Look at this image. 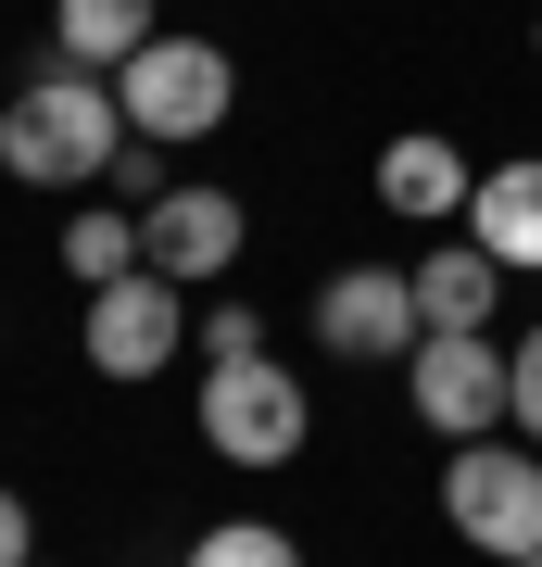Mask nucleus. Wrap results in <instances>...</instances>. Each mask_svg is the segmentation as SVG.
I'll return each mask as SVG.
<instances>
[{
    "mask_svg": "<svg viewBox=\"0 0 542 567\" xmlns=\"http://www.w3.org/2000/svg\"><path fill=\"white\" fill-rule=\"evenodd\" d=\"M190 567H303V543H290L278 517H215L190 543Z\"/></svg>",
    "mask_w": 542,
    "mask_h": 567,
    "instance_id": "nucleus-14",
    "label": "nucleus"
},
{
    "mask_svg": "<svg viewBox=\"0 0 542 567\" xmlns=\"http://www.w3.org/2000/svg\"><path fill=\"white\" fill-rule=\"evenodd\" d=\"M467 240H480L504 278H542V152H504L480 189H467Z\"/></svg>",
    "mask_w": 542,
    "mask_h": 567,
    "instance_id": "nucleus-9",
    "label": "nucleus"
},
{
    "mask_svg": "<svg viewBox=\"0 0 542 567\" xmlns=\"http://www.w3.org/2000/svg\"><path fill=\"white\" fill-rule=\"evenodd\" d=\"M403 391H417V416L442 429V442H492L504 429V341L492 328H429V341L403 353Z\"/></svg>",
    "mask_w": 542,
    "mask_h": 567,
    "instance_id": "nucleus-6",
    "label": "nucleus"
},
{
    "mask_svg": "<svg viewBox=\"0 0 542 567\" xmlns=\"http://www.w3.org/2000/svg\"><path fill=\"white\" fill-rule=\"evenodd\" d=\"M518 567H542V555H518Z\"/></svg>",
    "mask_w": 542,
    "mask_h": 567,
    "instance_id": "nucleus-20",
    "label": "nucleus"
},
{
    "mask_svg": "<svg viewBox=\"0 0 542 567\" xmlns=\"http://www.w3.org/2000/svg\"><path fill=\"white\" fill-rule=\"evenodd\" d=\"M0 567H39V517H25V492H0Z\"/></svg>",
    "mask_w": 542,
    "mask_h": 567,
    "instance_id": "nucleus-18",
    "label": "nucleus"
},
{
    "mask_svg": "<svg viewBox=\"0 0 542 567\" xmlns=\"http://www.w3.org/2000/svg\"><path fill=\"white\" fill-rule=\"evenodd\" d=\"M114 152H126L114 76H89V63H63V51L0 102V177H25V189H101Z\"/></svg>",
    "mask_w": 542,
    "mask_h": 567,
    "instance_id": "nucleus-1",
    "label": "nucleus"
},
{
    "mask_svg": "<svg viewBox=\"0 0 542 567\" xmlns=\"http://www.w3.org/2000/svg\"><path fill=\"white\" fill-rule=\"evenodd\" d=\"M467 189H480V164H467L454 140H429V126H403V140L379 152V203H391V215H417V227L467 215Z\"/></svg>",
    "mask_w": 542,
    "mask_h": 567,
    "instance_id": "nucleus-10",
    "label": "nucleus"
},
{
    "mask_svg": "<svg viewBox=\"0 0 542 567\" xmlns=\"http://www.w3.org/2000/svg\"><path fill=\"white\" fill-rule=\"evenodd\" d=\"M303 442H316V391H303L278 353L202 365V454H227V466H290Z\"/></svg>",
    "mask_w": 542,
    "mask_h": 567,
    "instance_id": "nucleus-4",
    "label": "nucleus"
},
{
    "mask_svg": "<svg viewBox=\"0 0 542 567\" xmlns=\"http://www.w3.org/2000/svg\"><path fill=\"white\" fill-rule=\"evenodd\" d=\"M403 278H417V316L429 328H492V303H504V265L480 240H442L429 265H403Z\"/></svg>",
    "mask_w": 542,
    "mask_h": 567,
    "instance_id": "nucleus-12",
    "label": "nucleus"
},
{
    "mask_svg": "<svg viewBox=\"0 0 542 567\" xmlns=\"http://www.w3.org/2000/svg\"><path fill=\"white\" fill-rule=\"evenodd\" d=\"M316 341L341 353V365H403V353L429 341L417 278H403V265H341V278L316 290Z\"/></svg>",
    "mask_w": 542,
    "mask_h": 567,
    "instance_id": "nucleus-7",
    "label": "nucleus"
},
{
    "mask_svg": "<svg viewBox=\"0 0 542 567\" xmlns=\"http://www.w3.org/2000/svg\"><path fill=\"white\" fill-rule=\"evenodd\" d=\"M114 102H126V140H164V152H190V140H215L227 102H241V63H227L215 39H164L140 63H114Z\"/></svg>",
    "mask_w": 542,
    "mask_h": 567,
    "instance_id": "nucleus-2",
    "label": "nucleus"
},
{
    "mask_svg": "<svg viewBox=\"0 0 542 567\" xmlns=\"http://www.w3.org/2000/svg\"><path fill=\"white\" fill-rule=\"evenodd\" d=\"M114 189H126V215L164 203V189H177V177H164V140H126V152H114Z\"/></svg>",
    "mask_w": 542,
    "mask_h": 567,
    "instance_id": "nucleus-17",
    "label": "nucleus"
},
{
    "mask_svg": "<svg viewBox=\"0 0 542 567\" xmlns=\"http://www.w3.org/2000/svg\"><path fill=\"white\" fill-rule=\"evenodd\" d=\"M504 429H530V442H542V316L518 328V353H504Z\"/></svg>",
    "mask_w": 542,
    "mask_h": 567,
    "instance_id": "nucleus-15",
    "label": "nucleus"
},
{
    "mask_svg": "<svg viewBox=\"0 0 542 567\" xmlns=\"http://www.w3.org/2000/svg\"><path fill=\"white\" fill-rule=\"evenodd\" d=\"M152 39H164V13H152V0H51V51H63V63H89V76L140 63Z\"/></svg>",
    "mask_w": 542,
    "mask_h": 567,
    "instance_id": "nucleus-11",
    "label": "nucleus"
},
{
    "mask_svg": "<svg viewBox=\"0 0 542 567\" xmlns=\"http://www.w3.org/2000/svg\"><path fill=\"white\" fill-rule=\"evenodd\" d=\"M442 529L467 555H492V567H518V555H542V454L530 442H454V466H442Z\"/></svg>",
    "mask_w": 542,
    "mask_h": 567,
    "instance_id": "nucleus-3",
    "label": "nucleus"
},
{
    "mask_svg": "<svg viewBox=\"0 0 542 567\" xmlns=\"http://www.w3.org/2000/svg\"><path fill=\"white\" fill-rule=\"evenodd\" d=\"M76 341H89V365L101 379H164V365L190 353V290L177 278H101L89 290V316H76Z\"/></svg>",
    "mask_w": 542,
    "mask_h": 567,
    "instance_id": "nucleus-5",
    "label": "nucleus"
},
{
    "mask_svg": "<svg viewBox=\"0 0 542 567\" xmlns=\"http://www.w3.org/2000/svg\"><path fill=\"white\" fill-rule=\"evenodd\" d=\"M39 567H51V555H39Z\"/></svg>",
    "mask_w": 542,
    "mask_h": 567,
    "instance_id": "nucleus-21",
    "label": "nucleus"
},
{
    "mask_svg": "<svg viewBox=\"0 0 542 567\" xmlns=\"http://www.w3.org/2000/svg\"><path fill=\"white\" fill-rule=\"evenodd\" d=\"M530 51H542V25H530Z\"/></svg>",
    "mask_w": 542,
    "mask_h": 567,
    "instance_id": "nucleus-19",
    "label": "nucleus"
},
{
    "mask_svg": "<svg viewBox=\"0 0 542 567\" xmlns=\"http://www.w3.org/2000/svg\"><path fill=\"white\" fill-rule=\"evenodd\" d=\"M241 353H265V316L253 303H215V316H202V365H241Z\"/></svg>",
    "mask_w": 542,
    "mask_h": 567,
    "instance_id": "nucleus-16",
    "label": "nucleus"
},
{
    "mask_svg": "<svg viewBox=\"0 0 542 567\" xmlns=\"http://www.w3.org/2000/svg\"><path fill=\"white\" fill-rule=\"evenodd\" d=\"M63 265H76L89 290L101 278H140V215H126V203H89L76 227H63Z\"/></svg>",
    "mask_w": 542,
    "mask_h": 567,
    "instance_id": "nucleus-13",
    "label": "nucleus"
},
{
    "mask_svg": "<svg viewBox=\"0 0 542 567\" xmlns=\"http://www.w3.org/2000/svg\"><path fill=\"white\" fill-rule=\"evenodd\" d=\"M241 240H253V215L227 189H164V203H140V265L177 278V290H215L241 265Z\"/></svg>",
    "mask_w": 542,
    "mask_h": 567,
    "instance_id": "nucleus-8",
    "label": "nucleus"
}]
</instances>
